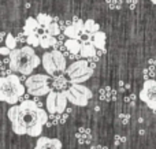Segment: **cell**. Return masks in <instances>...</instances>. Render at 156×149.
<instances>
[{
	"label": "cell",
	"instance_id": "1",
	"mask_svg": "<svg viewBox=\"0 0 156 149\" xmlns=\"http://www.w3.org/2000/svg\"><path fill=\"white\" fill-rule=\"evenodd\" d=\"M7 116L12 131L18 136L38 137L48 120V112L40 108L33 100H22L21 104H12Z\"/></svg>",
	"mask_w": 156,
	"mask_h": 149
},
{
	"label": "cell",
	"instance_id": "2",
	"mask_svg": "<svg viewBox=\"0 0 156 149\" xmlns=\"http://www.w3.org/2000/svg\"><path fill=\"white\" fill-rule=\"evenodd\" d=\"M41 63V57L36 55L34 48L30 45L22 48H14L8 54V66L14 73H19L22 75H30L34 68H37Z\"/></svg>",
	"mask_w": 156,
	"mask_h": 149
},
{
	"label": "cell",
	"instance_id": "3",
	"mask_svg": "<svg viewBox=\"0 0 156 149\" xmlns=\"http://www.w3.org/2000/svg\"><path fill=\"white\" fill-rule=\"evenodd\" d=\"M25 92H26V88L21 82L18 75L11 73L10 75L0 77V101L12 106V104L19 103Z\"/></svg>",
	"mask_w": 156,
	"mask_h": 149
},
{
	"label": "cell",
	"instance_id": "4",
	"mask_svg": "<svg viewBox=\"0 0 156 149\" xmlns=\"http://www.w3.org/2000/svg\"><path fill=\"white\" fill-rule=\"evenodd\" d=\"M94 70L88 66V60L86 59H78L74 60L69 67H66L65 74H67L70 84H83L85 81L90 79V77L93 75Z\"/></svg>",
	"mask_w": 156,
	"mask_h": 149
},
{
	"label": "cell",
	"instance_id": "5",
	"mask_svg": "<svg viewBox=\"0 0 156 149\" xmlns=\"http://www.w3.org/2000/svg\"><path fill=\"white\" fill-rule=\"evenodd\" d=\"M138 96H140V100L143 103H145L151 109L156 111V79H145L143 89Z\"/></svg>",
	"mask_w": 156,
	"mask_h": 149
},
{
	"label": "cell",
	"instance_id": "6",
	"mask_svg": "<svg viewBox=\"0 0 156 149\" xmlns=\"http://www.w3.org/2000/svg\"><path fill=\"white\" fill-rule=\"evenodd\" d=\"M49 75H44V74H30L29 77H26L25 79V88L27 89V93H32L33 90H37V89H41V88L47 86L49 85Z\"/></svg>",
	"mask_w": 156,
	"mask_h": 149
},
{
	"label": "cell",
	"instance_id": "7",
	"mask_svg": "<svg viewBox=\"0 0 156 149\" xmlns=\"http://www.w3.org/2000/svg\"><path fill=\"white\" fill-rule=\"evenodd\" d=\"M63 93H65L67 101H70V103L74 104V106H78V107H86V106H88V101L89 100L82 95V93H80L77 89H74L73 86L65 89V90H63Z\"/></svg>",
	"mask_w": 156,
	"mask_h": 149
},
{
	"label": "cell",
	"instance_id": "8",
	"mask_svg": "<svg viewBox=\"0 0 156 149\" xmlns=\"http://www.w3.org/2000/svg\"><path fill=\"white\" fill-rule=\"evenodd\" d=\"M34 149H62V142L58 138H48V137H38Z\"/></svg>",
	"mask_w": 156,
	"mask_h": 149
},
{
	"label": "cell",
	"instance_id": "9",
	"mask_svg": "<svg viewBox=\"0 0 156 149\" xmlns=\"http://www.w3.org/2000/svg\"><path fill=\"white\" fill-rule=\"evenodd\" d=\"M41 64H43L44 70L49 74V77H56V75H60V74H62L58 71L54 59H52L51 52H45V54L43 55V57H41Z\"/></svg>",
	"mask_w": 156,
	"mask_h": 149
},
{
	"label": "cell",
	"instance_id": "10",
	"mask_svg": "<svg viewBox=\"0 0 156 149\" xmlns=\"http://www.w3.org/2000/svg\"><path fill=\"white\" fill-rule=\"evenodd\" d=\"M51 55H52V59H54L58 71H59V73H65L66 67H67V63H66V57L63 56V54L59 49H52Z\"/></svg>",
	"mask_w": 156,
	"mask_h": 149
},
{
	"label": "cell",
	"instance_id": "11",
	"mask_svg": "<svg viewBox=\"0 0 156 149\" xmlns=\"http://www.w3.org/2000/svg\"><path fill=\"white\" fill-rule=\"evenodd\" d=\"M116 95H118V90H115L111 86H104L99 90V97L101 101L105 103H110V101H115L116 100Z\"/></svg>",
	"mask_w": 156,
	"mask_h": 149
},
{
	"label": "cell",
	"instance_id": "12",
	"mask_svg": "<svg viewBox=\"0 0 156 149\" xmlns=\"http://www.w3.org/2000/svg\"><path fill=\"white\" fill-rule=\"evenodd\" d=\"M90 43L93 44V47L96 49L105 51V34L103 32H100V30H97L93 34H90Z\"/></svg>",
	"mask_w": 156,
	"mask_h": 149
},
{
	"label": "cell",
	"instance_id": "13",
	"mask_svg": "<svg viewBox=\"0 0 156 149\" xmlns=\"http://www.w3.org/2000/svg\"><path fill=\"white\" fill-rule=\"evenodd\" d=\"M76 138L78 144L81 145H89L92 141V133L88 127H80L76 134Z\"/></svg>",
	"mask_w": 156,
	"mask_h": 149
},
{
	"label": "cell",
	"instance_id": "14",
	"mask_svg": "<svg viewBox=\"0 0 156 149\" xmlns=\"http://www.w3.org/2000/svg\"><path fill=\"white\" fill-rule=\"evenodd\" d=\"M51 85H52V90H65V89H67V85L70 84V82L67 81V79L65 78V77L60 74V75H56V77H54V78L51 79Z\"/></svg>",
	"mask_w": 156,
	"mask_h": 149
},
{
	"label": "cell",
	"instance_id": "15",
	"mask_svg": "<svg viewBox=\"0 0 156 149\" xmlns=\"http://www.w3.org/2000/svg\"><path fill=\"white\" fill-rule=\"evenodd\" d=\"M80 55L82 59H88V57H92L96 55V48L93 47L92 43H85L81 44V49H80Z\"/></svg>",
	"mask_w": 156,
	"mask_h": 149
},
{
	"label": "cell",
	"instance_id": "16",
	"mask_svg": "<svg viewBox=\"0 0 156 149\" xmlns=\"http://www.w3.org/2000/svg\"><path fill=\"white\" fill-rule=\"evenodd\" d=\"M38 27H40V25H38L37 19L36 18H27L26 21H25V26H23V33L26 36L29 34H33V33H36L38 30Z\"/></svg>",
	"mask_w": 156,
	"mask_h": 149
},
{
	"label": "cell",
	"instance_id": "17",
	"mask_svg": "<svg viewBox=\"0 0 156 149\" xmlns=\"http://www.w3.org/2000/svg\"><path fill=\"white\" fill-rule=\"evenodd\" d=\"M45 107H47V112H48V114L56 112V92H55V90H51V92L47 95Z\"/></svg>",
	"mask_w": 156,
	"mask_h": 149
},
{
	"label": "cell",
	"instance_id": "18",
	"mask_svg": "<svg viewBox=\"0 0 156 149\" xmlns=\"http://www.w3.org/2000/svg\"><path fill=\"white\" fill-rule=\"evenodd\" d=\"M65 47L70 54L78 55L80 54V49H81V43H80V40H77V38H66Z\"/></svg>",
	"mask_w": 156,
	"mask_h": 149
},
{
	"label": "cell",
	"instance_id": "19",
	"mask_svg": "<svg viewBox=\"0 0 156 149\" xmlns=\"http://www.w3.org/2000/svg\"><path fill=\"white\" fill-rule=\"evenodd\" d=\"M38 37H40V47L43 49L52 48L54 44L56 43V37L49 36V34H47V33H41V34H38Z\"/></svg>",
	"mask_w": 156,
	"mask_h": 149
},
{
	"label": "cell",
	"instance_id": "20",
	"mask_svg": "<svg viewBox=\"0 0 156 149\" xmlns=\"http://www.w3.org/2000/svg\"><path fill=\"white\" fill-rule=\"evenodd\" d=\"M67 99H66L65 93L62 92H56V112L58 114H60V112H63L66 109V107H67Z\"/></svg>",
	"mask_w": 156,
	"mask_h": 149
},
{
	"label": "cell",
	"instance_id": "21",
	"mask_svg": "<svg viewBox=\"0 0 156 149\" xmlns=\"http://www.w3.org/2000/svg\"><path fill=\"white\" fill-rule=\"evenodd\" d=\"M97 30H100V25L97 23L96 21L88 19V21L83 22V32L89 33V34H93V33L97 32Z\"/></svg>",
	"mask_w": 156,
	"mask_h": 149
},
{
	"label": "cell",
	"instance_id": "22",
	"mask_svg": "<svg viewBox=\"0 0 156 149\" xmlns=\"http://www.w3.org/2000/svg\"><path fill=\"white\" fill-rule=\"evenodd\" d=\"M63 34L66 36L67 38H80V34H81V32L80 30H77L76 27L73 26V25H67V26H65L63 27Z\"/></svg>",
	"mask_w": 156,
	"mask_h": 149
},
{
	"label": "cell",
	"instance_id": "23",
	"mask_svg": "<svg viewBox=\"0 0 156 149\" xmlns=\"http://www.w3.org/2000/svg\"><path fill=\"white\" fill-rule=\"evenodd\" d=\"M71 86H73L74 89H77L80 93H82L88 100H90V99L93 97V92H92L89 88H86L85 85H82V84H71Z\"/></svg>",
	"mask_w": 156,
	"mask_h": 149
},
{
	"label": "cell",
	"instance_id": "24",
	"mask_svg": "<svg viewBox=\"0 0 156 149\" xmlns=\"http://www.w3.org/2000/svg\"><path fill=\"white\" fill-rule=\"evenodd\" d=\"M45 33L49 36H54V37H58L60 34V26L58 25V22L52 21L48 26H45Z\"/></svg>",
	"mask_w": 156,
	"mask_h": 149
},
{
	"label": "cell",
	"instance_id": "25",
	"mask_svg": "<svg viewBox=\"0 0 156 149\" xmlns=\"http://www.w3.org/2000/svg\"><path fill=\"white\" fill-rule=\"evenodd\" d=\"M36 19H37L38 25H41V26H44V27L48 26V25L51 23L52 21H54V18H52L51 15H48V14H43V12L38 14L37 18H36Z\"/></svg>",
	"mask_w": 156,
	"mask_h": 149
},
{
	"label": "cell",
	"instance_id": "26",
	"mask_svg": "<svg viewBox=\"0 0 156 149\" xmlns=\"http://www.w3.org/2000/svg\"><path fill=\"white\" fill-rule=\"evenodd\" d=\"M26 43H27V45L36 48V47L40 45V37H38V34H36V33L29 34V36H26Z\"/></svg>",
	"mask_w": 156,
	"mask_h": 149
},
{
	"label": "cell",
	"instance_id": "27",
	"mask_svg": "<svg viewBox=\"0 0 156 149\" xmlns=\"http://www.w3.org/2000/svg\"><path fill=\"white\" fill-rule=\"evenodd\" d=\"M4 40H5V47H7L8 49H14V48H16V38L14 37L11 33H8V34H5V37H4Z\"/></svg>",
	"mask_w": 156,
	"mask_h": 149
},
{
	"label": "cell",
	"instance_id": "28",
	"mask_svg": "<svg viewBox=\"0 0 156 149\" xmlns=\"http://www.w3.org/2000/svg\"><path fill=\"white\" fill-rule=\"evenodd\" d=\"M155 66H148L147 68H144V79H149V78H155L156 77V70Z\"/></svg>",
	"mask_w": 156,
	"mask_h": 149
},
{
	"label": "cell",
	"instance_id": "29",
	"mask_svg": "<svg viewBox=\"0 0 156 149\" xmlns=\"http://www.w3.org/2000/svg\"><path fill=\"white\" fill-rule=\"evenodd\" d=\"M107 4L111 10H119L122 7V0H107Z\"/></svg>",
	"mask_w": 156,
	"mask_h": 149
},
{
	"label": "cell",
	"instance_id": "30",
	"mask_svg": "<svg viewBox=\"0 0 156 149\" xmlns=\"http://www.w3.org/2000/svg\"><path fill=\"white\" fill-rule=\"evenodd\" d=\"M126 141H127V138L125 136H121V134H116V136L114 137V144H115V147H121V145L125 144Z\"/></svg>",
	"mask_w": 156,
	"mask_h": 149
},
{
	"label": "cell",
	"instance_id": "31",
	"mask_svg": "<svg viewBox=\"0 0 156 149\" xmlns=\"http://www.w3.org/2000/svg\"><path fill=\"white\" fill-rule=\"evenodd\" d=\"M71 25H73V26L76 27L77 30H80V32H83V21H82V19L74 18L73 22H71Z\"/></svg>",
	"mask_w": 156,
	"mask_h": 149
},
{
	"label": "cell",
	"instance_id": "32",
	"mask_svg": "<svg viewBox=\"0 0 156 149\" xmlns=\"http://www.w3.org/2000/svg\"><path fill=\"white\" fill-rule=\"evenodd\" d=\"M118 119H119V122H121L122 125H127V123L130 122V115L129 114H119Z\"/></svg>",
	"mask_w": 156,
	"mask_h": 149
},
{
	"label": "cell",
	"instance_id": "33",
	"mask_svg": "<svg viewBox=\"0 0 156 149\" xmlns=\"http://www.w3.org/2000/svg\"><path fill=\"white\" fill-rule=\"evenodd\" d=\"M118 85H119L118 92H126V90H129V89H130V85H129V84H125L123 81H119V82H118Z\"/></svg>",
	"mask_w": 156,
	"mask_h": 149
},
{
	"label": "cell",
	"instance_id": "34",
	"mask_svg": "<svg viewBox=\"0 0 156 149\" xmlns=\"http://www.w3.org/2000/svg\"><path fill=\"white\" fill-rule=\"evenodd\" d=\"M125 101L126 103H129V104H134V101H136V95L134 93H132V95H127V96H125Z\"/></svg>",
	"mask_w": 156,
	"mask_h": 149
},
{
	"label": "cell",
	"instance_id": "35",
	"mask_svg": "<svg viewBox=\"0 0 156 149\" xmlns=\"http://www.w3.org/2000/svg\"><path fill=\"white\" fill-rule=\"evenodd\" d=\"M15 38H16V43H26V34L25 33H19Z\"/></svg>",
	"mask_w": 156,
	"mask_h": 149
},
{
	"label": "cell",
	"instance_id": "36",
	"mask_svg": "<svg viewBox=\"0 0 156 149\" xmlns=\"http://www.w3.org/2000/svg\"><path fill=\"white\" fill-rule=\"evenodd\" d=\"M126 4L129 5L130 10H134L136 5H137V0H126Z\"/></svg>",
	"mask_w": 156,
	"mask_h": 149
},
{
	"label": "cell",
	"instance_id": "37",
	"mask_svg": "<svg viewBox=\"0 0 156 149\" xmlns=\"http://www.w3.org/2000/svg\"><path fill=\"white\" fill-rule=\"evenodd\" d=\"M8 54H10V49H8L7 47H0V55H3V56H8Z\"/></svg>",
	"mask_w": 156,
	"mask_h": 149
},
{
	"label": "cell",
	"instance_id": "38",
	"mask_svg": "<svg viewBox=\"0 0 156 149\" xmlns=\"http://www.w3.org/2000/svg\"><path fill=\"white\" fill-rule=\"evenodd\" d=\"M89 149H108L107 147H103V145H92Z\"/></svg>",
	"mask_w": 156,
	"mask_h": 149
},
{
	"label": "cell",
	"instance_id": "39",
	"mask_svg": "<svg viewBox=\"0 0 156 149\" xmlns=\"http://www.w3.org/2000/svg\"><path fill=\"white\" fill-rule=\"evenodd\" d=\"M148 64L149 66H155V67H156V59H149L148 60Z\"/></svg>",
	"mask_w": 156,
	"mask_h": 149
},
{
	"label": "cell",
	"instance_id": "40",
	"mask_svg": "<svg viewBox=\"0 0 156 149\" xmlns=\"http://www.w3.org/2000/svg\"><path fill=\"white\" fill-rule=\"evenodd\" d=\"M4 37H5V33L4 32H0V41L4 40Z\"/></svg>",
	"mask_w": 156,
	"mask_h": 149
},
{
	"label": "cell",
	"instance_id": "41",
	"mask_svg": "<svg viewBox=\"0 0 156 149\" xmlns=\"http://www.w3.org/2000/svg\"><path fill=\"white\" fill-rule=\"evenodd\" d=\"M151 2H152V3H154V4H155V5H156V0H151Z\"/></svg>",
	"mask_w": 156,
	"mask_h": 149
},
{
	"label": "cell",
	"instance_id": "42",
	"mask_svg": "<svg viewBox=\"0 0 156 149\" xmlns=\"http://www.w3.org/2000/svg\"><path fill=\"white\" fill-rule=\"evenodd\" d=\"M155 70H156V68H155Z\"/></svg>",
	"mask_w": 156,
	"mask_h": 149
}]
</instances>
